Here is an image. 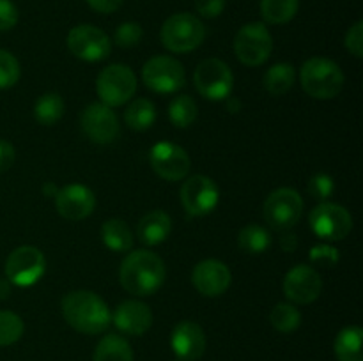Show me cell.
Masks as SVG:
<instances>
[{
  "label": "cell",
  "instance_id": "22",
  "mask_svg": "<svg viewBox=\"0 0 363 361\" xmlns=\"http://www.w3.org/2000/svg\"><path fill=\"white\" fill-rule=\"evenodd\" d=\"M363 329L360 326H347L337 335L333 350L339 361H363L362 354Z\"/></svg>",
  "mask_w": 363,
  "mask_h": 361
},
{
  "label": "cell",
  "instance_id": "29",
  "mask_svg": "<svg viewBox=\"0 0 363 361\" xmlns=\"http://www.w3.org/2000/svg\"><path fill=\"white\" fill-rule=\"evenodd\" d=\"M238 243H240V248L245 253L259 255L268 250L269 244H272V236H269V232L264 227L250 223V225L241 229Z\"/></svg>",
  "mask_w": 363,
  "mask_h": 361
},
{
  "label": "cell",
  "instance_id": "14",
  "mask_svg": "<svg viewBox=\"0 0 363 361\" xmlns=\"http://www.w3.org/2000/svg\"><path fill=\"white\" fill-rule=\"evenodd\" d=\"M151 166L162 179L165 180H181L190 172V156L172 142H160L151 149Z\"/></svg>",
  "mask_w": 363,
  "mask_h": 361
},
{
  "label": "cell",
  "instance_id": "32",
  "mask_svg": "<svg viewBox=\"0 0 363 361\" xmlns=\"http://www.w3.org/2000/svg\"><path fill=\"white\" fill-rule=\"evenodd\" d=\"M25 326L20 315L0 310V347L13 345L23 336Z\"/></svg>",
  "mask_w": 363,
  "mask_h": 361
},
{
  "label": "cell",
  "instance_id": "17",
  "mask_svg": "<svg viewBox=\"0 0 363 361\" xmlns=\"http://www.w3.org/2000/svg\"><path fill=\"white\" fill-rule=\"evenodd\" d=\"M55 205L62 218L78 222L92 214L96 209V195L84 184H67L57 191Z\"/></svg>",
  "mask_w": 363,
  "mask_h": 361
},
{
  "label": "cell",
  "instance_id": "36",
  "mask_svg": "<svg viewBox=\"0 0 363 361\" xmlns=\"http://www.w3.org/2000/svg\"><path fill=\"white\" fill-rule=\"evenodd\" d=\"M340 255L339 250L330 244H315L311 250V260L318 265H325V268H333L339 262Z\"/></svg>",
  "mask_w": 363,
  "mask_h": 361
},
{
  "label": "cell",
  "instance_id": "31",
  "mask_svg": "<svg viewBox=\"0 0 363 361\" xmlns=\"http://www.w3.org/2000/svg\"><path fill=\"white\" fill-rule=\"evenodd\" d=\"M169 117L174 126L188 127L197 119V105L190 96H177L169 106Z\"/></svg>",
  "mask_w": 363,
  "mask_h": 361
},
{
  "label": "cell",
  "instance_id": "4",
  "mask_svg": "<svg viewBox=\"0 0 363 361\" xmlns=\"http://www.w3.org/2000/svg\"><path fill=\"white\" fill-rule=\"evenodd\" d=\"M204 38V23L191 13L172 14L167 18L160 32L162 45L174 53L194 52L202 45Z\"/></svg>",
  "mask_w": 363,
  "mask_h": 361
},
{
  "label": "cell",
  "instance_id": "10",
  "mask_svg": "<svg viewBox=\"0 0 363 361\" xmlns=\"http://www.w3.org/2000/svg\"><path fill=\"white\" fill-rule=\"evenodd\" d=\"M46 258L35 246H20L11 251L6 260V276L18 287H32L43 278Z\"/></svg>",
  "mask_w": 363,
  "mask_h": 361
},
{
  "label": "cell",
  "instance_id": "2",
  "mask_svg": "<svg viewBox=\"0 0 363 361\" xmlns=\"http://www.w3.org/2000/svg\"><path fill=\"white\" fill-rule=\"evenodd\" d=\"M62 315L67 324L84 335H99L112 321L108 306L91 290H73L62 297Z\"/></svg>",
  "mask_w": 363,
  "mask_h": 361
},
{
  "label": "cell",
  "instance_id": "45",
  "mask_svg": "<svg viewBox=\"0 0 363 361\" xmlns=\"http://www.w3.org/2000/svg\"><path fill=\"white\" fill-rule=\"evenodd\" d=\"M174 361H183V360H179V357H176V360H174Z\"/></svg>",
  "mask_w": 363,
  "mask_h": 361
},
{
  "label": "cell",
  "instance_id": "8",
  "mask_svg": "<svg viewBox=\"0 0 363 361\" xmlns=\"http://www.w3.org/2000/svg\"><path fill=\"white\" fill-rule=\"evenodd\" d=\"M194 81L199 94L209 101H222L233 94L234 74L220 59L202 60L195 69Z\"/></svg>",
  "mask_w": 363,
  "mask_h": 361
},
{
  "label": "cell",
  "instance_id": "20",
  "mask_svg": "<svg viewBox=\"0 0 363 361\" xmlns=\"http://www.w3.org/2000/svg\"><path fill=\"white\" fill-rule=\"evenodd\" d=\"M170 343L176 357L183 361H195L204 354L206 335L197 322L183 321L174 328Z\"/></svg>",
  "mask_w": 363,
  "mask_h": 361
},
{
  "label": "cell",
  "instance_id": "1",
  "mask_svg": "<svg viewBox=\"0 0 363 361\" xmlns=\"http://www.w3.org/2000/svg\"><path fill=\"white\" fill-rule=\"evenodd\" d=\"M165 264L149 250L130 251L119 269V282L124 290L138 297L155 294L165 282Z\"/></svg>",
  "mask_w": 363,
  "mask_h": 361
},
{
  "label": "cell",
  "instance_id": "21",
  "mask_svg": "<svg viewBox=\"0 0 363 361\" xmlns=\"http://www.w3.org/2000/svg\"><path fill=\"white\" fill-rule=\"evenodd\" d=\"M172 230V219L165 211H151L138 222L137 237L147 246L162 244Z\"/></svg>",
  "mask_w": 363,
  "mask_h": 361
},
{
  "label": "cell",
  "instance_id": "18",
  "mask_svg": "<svg viewBox=\"0 0 363 361\" xmlns=\"http://www.w3.org/2000/svg\"><path fill=\"white\" fill-rule=\"evenodd\" d=\"M230 280H233V275L229 268L216 258H206L199 262L191 273V283L206 297H218L225 294Z\"/></svg>",
  "mask_w": 363,
  "mask_h": 361
},
{
  "label": "cell",
  "instance_id": "19",
  "mask_svg": "<svg viewBox=\"0 0 363 361\" xmlns=\"http://www.w3.org/2000/svg\"><path fill=\"white\" fill-rule=\"evenodd\" d=\"M113 324L119 331L130 336H140L152 326V311L142 301H123L112 315Z\"/></svg>",
  "mask_w": 363,
  "mask_h": 361
},
{
  "label": "cell",
  "instance_id": "35",
  "mask_svg": "<svg viewBox=\"0 0 363 361\" xmlns=\"http://www.w3.org/2000/svg\"><path fill=\"white\" fill-rule=\"evenodd\" d=\"M308 193L318 200H326L332 197L333 190H335V183L328 173H315L311 180H308Z\"/></svg>",
  "mask_w": 363,
  "mask_h": 361
},
{
  "label": "cell",
  "instance_id": "23",
  "mask_svg": "<svg viewBox=\"0 0 363 361\" xmlns=\"http://www.w3.org/2000/svg\"><path fill=\"white\" fill-rule=\"evenodd\" d=\"M101 239L112 251H130L133 248V232L119 218L106 219L101 227Z\"/></svg>",
  "mask_w": 363,
  "mask_h": 361
},
{
  "label": "cell",
  "instance_id": "12",
  "mask_svg": "<svg viewBox=\"0 0 363 361\" xmlns=\"http://www.w3.org/2000/svg\"><path fill=\"white\" fill-rule=\"evenodd\" d=\"M67 48L77 59L85 62H99L110 55L112 42L101 28L94 25H78L67 34Z\"/></svg>",
  "mask_w": 363,
  "mask_h": 361
},
{
  "label": "cell",
  "instance_id": "43",
  "mask_svg": "<svg viewBox=\"0 0 363 361\" xmlns=\"http://www.w3.org/2000/svg\"><path fill=\"white\" fill-rule=\"evenodd\" d=\"M11 296V282L6 278H0V301L7 299Z\"/></svg>",
  "mask_w": 363,
  "mask_h": 361
},
{
  "label": "cell",
  "instance_id": "11",
  "mask_svg": "<svg viewBox=\"0 0 363 361\" xmlns=\"http://www.w3.org/2000/svg\"><path fill=\"white\" fill-rule=\"evenodd\" d=\"M145 87L158 94H172L177 92L186 81L184 67L179 60L167 55H158L149 59L142 69Z\"/></svg>",
  "mask_w": 363,
  "mask_h": 361
},
{
  "label": "cell",
  "instance_id": "6",
  "mask_svg": "<svg viewBox=\"0 0 363 361\" xmlns=\"http://www.w3.org/2000/svg\"><path fill=\"white\" fill-rule=\"evenodd\" d=\"M273 50V39L264 23H247L238 30L234 38V52L245 66L257 67L269 59Z\"/></svg>",
  "mask_w": 363,
  "mask_h": 361
},
{
  "label": "cell",
  "instance_id": "13",
  "mask_svg": "<svg viewBox=\"0 0 363 361\" xmlns=\"http://www.w3.org/2000/svg\"><path fill=\"white\" fill-rule=\"evenodd\" d=\"M181 202L191 216H206L218 205V186L208 176H191L181 186Z\"/></svg>",
  "mask_w": 363,
  "mask_h": 361
},
{
  "label": "cell",
  "instance_id": "3",
  "mask_svg": "<svg viewBox=\"0 0 363 361\" xmlns=\"http://www.w3.org/2000/svg\"><path fill=\"white\" fill-rule=\"evenodd\" d=\"M300 81L303 91L314 99H333L344 87V73L333 60L325 57L308 59L301 66Z\"/></svg>",
  "mask_w": 363,
  "mask_h": 361
},
{
  "label": "cell",
  "instance_id": "44",
  "mask_svg": "<svg viewBox=\"0 0 363 361\" xmlns=\"http://www.w3.org/2000/svg\"><path fill=\"white\" fill-rule=\"evenodd\" d=\"M43 190H45V195H46V197H55L57 191H59V190H57L55 186H53L52 183H46V184H45V188H43Z\"/></svg>",
  "mask_w": 363,
  "mask_h": 361
},
{
  "label": "cell",
  "instance_id": "39",
  "mask_svg": "<svg viewBox=\"0 0 363 361\" xmlns=\"http://www.w3.org/2000/svg\"><path fill=\"white\" fill-rule=\"evenodd\" d=\"M195 9L202 18H218L225 9V0H195Z\"/></svg>",
  "mask_w": 363,
  "mask_h": 361
},
{
  "label": "cell",
  "instance_id": "5",
  "mask_svg": "<svg viewBox=\"0 0 363 361\" xmlns=\"http://www.w3.org/2000/svg\"><path fill=\"white\" fill-rule=\"evenodd\" d=\"M96 91L103 105L110 108L121 106L137 92V76L126 64H112L99 73Z\"/></svg>",
  "mask_w": 363,
  "mask_h": 361
},
{
  "label": "cell",
  "instance_id": "7",
  "mask_svg": "<svg viewBox=\"0 0 363 361\" xmlns=\"http://www.w3.org/2000/svg\"><path fill=\"white\" fill-rule=\"evenodd\" d=\"M262 214L272 229L287 230L300 222L303 214V198L293 188H279L268 195Z\"/></svg>",
  "mask_w": 363,
  "mask_h": 361
},
{
  "label": "cell",
  "instance_id": "33",
  "mask_svg": "<svg viewBox=\"0 0 363 361\" xmlns=\"http://www.w3.org/2000/svg\"><path fill=\"white\" fill-rule=\"evenodd\" d=\"M20 62L7 50H0V88H9L20 80Z\"/></svg>",
  "mask_w": 363,
  "mask_h": 361
},
{
  "label": "cell",
  "instance_id": "9",
  "mask_svg": "<svg viewBox=\"0 0 363 361\" xmlns=\"http://www.w3.org/2000/svg\"><path fill=\"white\" fill-rule=\"evenodd\" d=\"M308 222L312 232L325 241H342L353 229V218L350 211L333 202H321L315 205L308 216Z\"/></svg>",
  "mask_w": 363,
  "mask_h": 361
},
{
  "label": "cell",
  "instance_id": "27",
  "mask_svg": "<svg viewBox=\"0 0 363 361\" xmlns=\"http://www.w3.org/2000/svg\"><path fill=\"white\" fill-rule=\"evenodd\" d=\"M300 0H261V16L266 23H289L298 13Z\"/></svg>",
  "mask_w": 363,
  "mask_h": 361
},
{
  "label": "cell",
  "instance_id": "40",
  "mask_svg": "<svg viewBox=\"0 0 363 361\" xmlns=\"http://www.w3.org/2000/svg\"><path fill=\"white\" fill-rule=\"evenodd\" d=\"M14 163V147L6 140H0V173L9 170Z\"/></svg>",
  "mask_w": 363,
  "mask_h": 361
},
{
  "label": "cell",
  "instance_id": "16",
  "mask_svg": "<svg viewBox=\"0 0 363 361\" xmlns=\"http://www.w3.org/2000/svg\"><path fill=\"white\" fill-rule=\"evenodd\" d=\"M323 280L314 268L298 264L284 278V294L296 304H308L321 296Z\"/></svg>",
  "mask_w": 363,
  "mask_h": 361
},
{
  "label": "cell",
  "instance_id": "28",
  "mask_svg": "<svg viewBox=\"0 0 363 361\" xmlns=\"http://www.w3.org/2000/svg\"><path fill=\"white\" fill-rule=\"evenodd\" d=\"M64 115V101L57 92H46L35 101L34 117L43 126H53Z\"/></svg>",
  "mask_w": 363,
  "mask_h": 361
},
{
  "label": "cell",
  "instance_id": "15",
  "mask_svg": "<svg viewBox=\"0 0 363 361\" xmlns=\"http://www.w3.org/2000/svg\"><path fill=\"white\" fill-rule=\"evenodd\" d=\"M82 130L94 144H112L119 137V119L110 106L92 103L82 113Z\"/></svg>",
  "mask_w": 363,
  "mask_h": 361
},
{
  "label": "cell",
  "instance_id": "24",
  "mask_svg": "<svg viewBox=\"0 0 363 361\" xmlns=\"http://www.w3.org/2000/svg\"><path fill=\"white\" fill-rule=\"evenodd\" d=\"M94 361H133V349L123 336L106 335L96 347Z\"/></svg>",
  "mask_w": 363,
  "mask_h": 361
},
{
  "label": "cell",
  "instance_id": "26",
  "mask_svg": "<svg viewBox=\"0 0 363 361\" xmlns=\"http://www.w3.org/2000/svg\"><path fill=\"white\" fill-rule=\"evenodd\" d=\"M124 120L133 131H145L155 124L156 108L149 99L138 98L124 112Z\"/></svg>",
  "mask_w": 363,
  "mask_h": 361
},
{
  "label": "cell",
  "instance_id": "30",
  "mask_svg": "<svg viewBox=\"0 0 363 361\" xmlns=\"http://www.w3.org/2000/svg\"><path fill=\"white\" fill-rule=\"evenodd\" d=\"M269 321H272V326L277 331L293 333L300 328L301 314L291 303H279L273 306L272 314H269Z\"/></svg>",
  "mask_w": 363,
  "mask_h": 361
},
{
  "label": "cell",
  "instance_id": "41",
  "mask_svg": "<svg viewBox=\"0 0 363 361\" xmlns=\"http://www.w3.org/2000/svg\"><path fill=\"white\" fill-rule=\"evenodd\" d=\"M123 2L124 0H87L89 6L101 14L116 13V11L123 6Z\"/></svg>",
  "mask_w": 363,
  "mask_h": 361
},
{
  "label": "cell",
  "instance_id": "42",
  "mask_svg": "<svg viewBox=\"0 0 363 361\" xmlns=\"http://www.w3.org/2000/svg\"><path fill=\"white\" fill-rule=\"evenodd\" d=\"M280 246H282L284 251H293L294 248L298 246L296 236H294V234H286V236H282V239H280Z\"/></svg>",
  "mask_w": 363,
  "mask_h": 361
},
{
  "label": "cell",
  "instance_id": "25",
  "mask_svg": "<svg viewBox=\"0 0 363 361\" xmlns=\"http://www.w3.org/2000/svg\"><path fill=\"white\" fill-rule=\"evenodd\" d=\"M262 84L272 96L287 94L294 85V67L287 62L275 64L266 71Z\"/></svg>",
  "mask_w": 363,
  "mask_h": 361
},
{
  "label": "cell",
  "instance_id": "37",
  "mask_svg": "<svg viewBox=\"0 0 363 361\" xmlns=\"http://www.w3.org/2000/svg\"><path fill=\"white\" fill-rule=\"evenodd\" d=\"M346 48L357 59L363 57V21H357L346 34Z\"/></svg>",
  "mask_w": 363,
  "mask_h": 361
},
{
  "label": "cell",
  "instance_id": "34",
  "mask_svg": "<svg viewBox=\"0 0 363 361\" xmlns=\"http://www.w3.org/2000/svg\"><path fill=\"white\" fill-rule=\"evenodd\" d=\"M142 35L144 30L138 23L135 21H126V23H121L116 30V45L121 48H133L138 42L142 41Z\"/></svg>",
  "mask_w": 363,
  "mask_h": 361
},
{
  "label": "cell",
  "instance_id": "38",
  "mask_svg": "<svg viewBox=\"0 0 363 361\" xmlns=\"http://www.w3.org/2000/svg\"><path fill=\"white\" fill-rule=\"evenodd\" d=\"M18 18H20V14H18L16 6L11 0H0V32L16 27Z\"/></svg>",
  "mask_w": 363,
  "mask_h": 361
}]
</instances>
